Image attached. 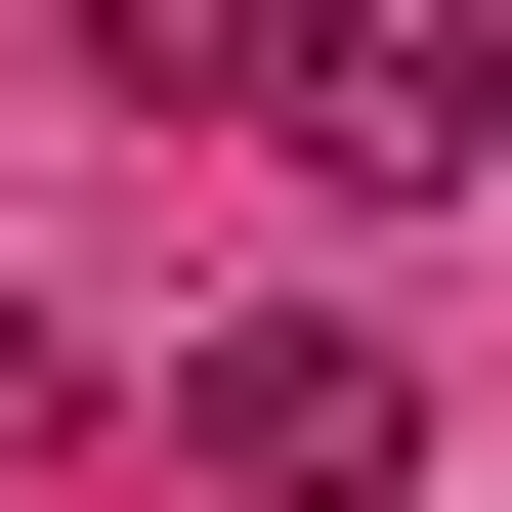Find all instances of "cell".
<instances>
[{
	"mask_svg": "<svg viewBox=\"0 0 512 512\" xmlns=\"http://www.w3.org/2000/svg\"><path fill=\"white\" fill-rule=\"evenodd\" d=\"M43 427H86V342H43V299H0V470H43Z\"/></svg>",
	"mask_w": 512,
	"mask_h": 512,
	"instance_id": "cell-3",
	"label": "cell"
},
{
	"mask_svg": "<svg viewBox=\"0 0 512 512\" xmlns=\"http://www.w3.org/2000/svg\"><path fill=\"white\" fill-rule=\"evenodd\" d=\"M171 470H256V512H384V470H427V384H384L342 299H256V342L171 384Z\"/></svg>",
	"mask_w": 512,
	"mask_h": 512,
	"instance_id": "cell-1",
	"label": "cell"
},
{
	"mask_svg": "<svg viewBox=\"0 0 512 512\" xmlns=\"http://www.w3.org/2000/svg\"><path fill=\"white\" fill-rule=\"evenodd\" d=\"M384 171H512V0H384Z\"/></svg>",
	"mask_w": 512,
	"mask_h": 512,
	"instance_id": "cell-2",
	"label": "cell"
}]
</instances>
